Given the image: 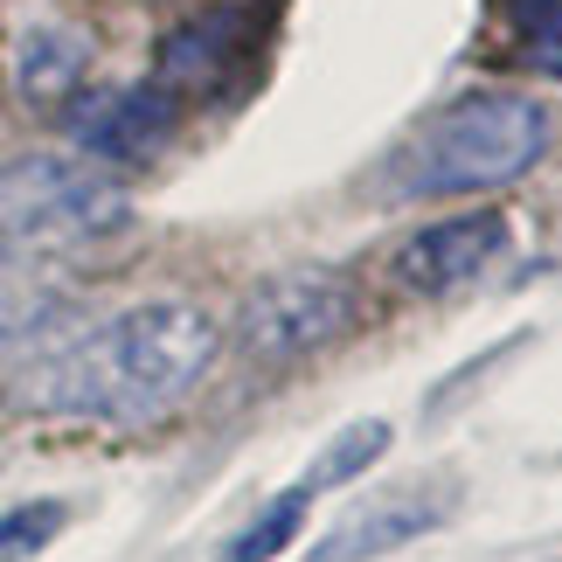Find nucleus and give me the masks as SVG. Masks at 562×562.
I'll list each match as a JSON object with an SVG mask.
<instances>
[{"label":"nucleus","mask_w":562,"mask_h":562,"mask_svg":"<svg viewBox=\"0 0 562 562\" xmlns=\"http://www.w3.org/2000/svg\"><path fill=\"white\" fill-rule=\"evenodd\" d=\"M223 355V327L194 299H146L112 313L104 327L77 334L70 348L35 361L21 396L49 417H98L119 430H146L209 382Z\"/></svg>","instance_id":"f257e3e1"},{"label":"nucleus","mask_w":562,"mask_h":562,"mask_svg":"<svg viewBox=\"0 0 562 562\" xmlns=\"http://www.w3.org/2000/svg\"><path fill=\"white\" fill-rule=\"evenodd\" d=\"M549 154V112L521 91H472L409 139L396 167L403 194H486L521 181Z\"/></svg>","instance_id":"f03ea898"},{"label":"nucleus","mask_w":562,"mask_h":562,"mask_svg":"<svg viewBox=\"0 0 562 562\" xmlns=\"http://www.w3.org/2000/svg\"><path fill=\"white\" fill-rule=\"evenodd\" d=\"M125 215H133V194L112 167L83 154H21L0 167V265L98 244Z\"/></svg>","instance_id":"7ed1b4c3"},{"label":"nucleus","mask_w":562,"mask_h":562,"mask_svg":"<svg viewBox=\"0 0 562 562\" xmlns=\"http://www.w3.org/2000/svg\"><path fill=\"white\" fill-rule=\"evenodd\" d=\"M361 327V292L348 271L334 265H292L271 271L265 285L244 292L236 306V348L265 369H292L306 355H327L334 340H348Z\"/></svg>","instance_id":"20e7f679"},{"label":"nucleus","mask_w":562,"mask_h":562,"mask_svg":"<svg viewBox=\"0 0 562 562\" xmlns=\"http://www.w3.org/2000/svg\"><path fill=\"white\" fill-rule=\"evenodd\" d=\"M181 125V98L167 83H98L70 98V139L98 167H133L154 160Z\"/></svg>","instance_id":"39448f33"},{"label":"nucleus","mask_w":562,"mask_h":562,"mask_svg":"<svg viewBox=\"0 0 562 562\" xmlns=\"http://www.w3.org/2000/svg\"><path fill=\"white\" fill-rule=\"evenodd\" d=\"M493 257H507V215L501 209H465V215H445V223L409 236L396 250V278L409 292L438 299V292L472 285Z\"/></svg>","instance_id":"423d86ee"},{"label":"nucleus","mask_w":562,"mask_h":562,"mask_svg":"<svg viewBox=\"0 0 562 562\" xmlns=\"http://www.w3.org/2000/svg\"><path fill=\"white\" fill-rule=\"evenodd\" d=\"M257 49V21L250 8H209L181 21L175 35L160 42V77L175 98H202V91H223L229 77H244V63Z\"/></svg>","instance_id":"0eeeda50"},{"label":"nucleus","mask_w":562,"mask_h":562,"mask_svg":"<svg viewBox=\"0 0 562 562\" xmlns=\"http://www.w3.org/2000/svg\"><path fill=\"white\" fill-rule=\"evenodd\" d=\"M451 501H424V493H396V501H375V507H355L327 528V542L313 549V562H369V555H389L403 542H417L445 521Z\"/></svg>","instance_id":"6e6552de"},{"label":"nucleus","mask_w":562,"mask_h":562,"mask_svg":"<svg viewBox=\"0 0 562 562\" xmlns=\"http://www.w3.org/2000/svg\"><path fill=\"white\" fill-rule=\"evenodd\" d=\"M83 70H91V42L77 29H56V21H42V29L21 35L14 49V83L29 104H63L83 91Z\"/></svg>","instance_id":"1a4fd4ad"},{"label":"nucleus","mask_w":562,"mask_h":562,"mask_svg":"<svg viewBox=\"0 0 562 562\" xmlns=\"http://www.w3.org/2000/svg\"><path fill=\"white\" fill-rule=\"evenodd\" d=\"M389 445H396V430H389L382 417H361V424H348V430H340V438H334V445L306 465V480H299L292 493H299V501H313V493H327V486L369 480V465H382V459H389Z\"/></svg>","instance_id":"9d476101"},{"label":"nucleus","mask_w":562,"mask_h":562,"mask_svg":"<svg viewBox=\"0 0 562 562\" xmlns=\"http://www.w3.org/2000/svg\"><path fill=\"white\" fill-rule=\"evenodd\" d=\"M299 528H306V501H299V493H278V501L257 514V521H244V528L229 535L215 562H278V555L292 549Z\"/></svg>","instance_id":"9b49d317"},{"label":"nucleus","mask_w":562,"mask_h":562,"mask_svg":"<svg viewBox=\"0 0 562 562\" xmlns=\"http://www.w3.org/2000/svg\"><path fill=\"white\" fill-rule=\"evenodd\" d=\"M70 507L63 501H21V507H0V562H29L42 555L63 535Z\"/></svg>","instance_id":"f8f14e48"},{"label":"nucleus","mask_w":562,"mask_h":562,"mask_svg":"<svg viewBox=\"0 0 562 562\" xmlns=\"http://www.w3.org/2000/svg\"><path fill=\"white\" fill-rule=\"evenodd\" d=\"M514 35H521V56L535 70L562 77V0H507Z\"/></svg>","instance_id":"ddd939ff"}]
</instances>
